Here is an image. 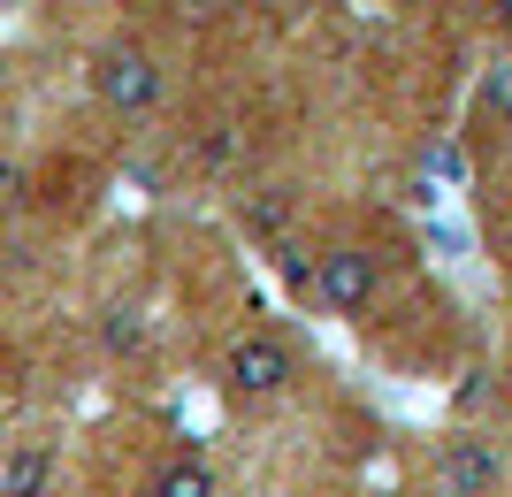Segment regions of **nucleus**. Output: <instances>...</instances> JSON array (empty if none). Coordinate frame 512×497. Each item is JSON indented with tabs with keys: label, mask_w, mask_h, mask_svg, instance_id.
<instances>
[{
	"label": "nucleus",
	"mask_w": 512,
	"mask_h": 497,
	"mask_svg": "<svg viewBox=\"0 0 512 497\" xmlns=\"http://www.w3.org/2000/svg\"><path fill=\"white\" fill-rule=\"evenodd\" d=\"M406 268V238L398 230H375V222H344L329 238H314V276H306V306L329 314V322H360L375 314V299L390 291V276Z\"/></svg>",
	"instance_id": "f257e3e1"
},
{
	"label": "nucleus",
	"mask_w": 512,
	"mask_h": 497,
	"mask_svg": "<svg viewBox=\"0 0 512 497\" xmlns=\"http://www.w3.org/2000/svg\"><path fill=\"white\" fill-rule=\"evenodd\" d=\"M299 375H306V360H299V337L283 322H245L222 345V360H214V383H222V398L230 406H283L291 390H299Z\"/></svg>",
	"instance_id": "f03ea898"
},
{
	"label": "nucleus",
	"mask_w": 512,
	"mask_h": 497,
	"mask_svg": "<svg viewBox=\"0 0 512 497\" xmlns=\"http://www.w3.org/2000/svg\"><path fill=\"white\" fill-rule=\"evenodd\" d=\"M85 85L115 123H153L161 100H169V62H161V46L138 39V31H115V39L92 46L85 62Z\"/></svg>",
	"instance_id": "7ed1b4c3"
},
{
	"label": "nucleus",
	"mask_w": 512,
	"mask_h": 497,
	"mask_svg": "<svg viewBox=\"0 0 512 497\" xmlns=\"http://www.w3.org/2000/svg\"><path fill=\"white\" fill-rule=\"evenodd\" d=\"M421 475H428V497H512L505 444L490 429H474V421H459V429H444L428 444Z\"/></svg>",
	"instance_id": "20e7f679"
},
{
	"label": "nucleus",
	"mask_w": 512,
	"mask_h": 497,
	"mask_svg": "<svg viewBox=\"0 0 512 497\" xmlns=\"http://www.w3.org/2000/svg\"><path fill=\"white\" fill-rule=\"evenodd\" d=\"M54 482H62V444L46 429L0 436V497H54Z\"/></svg>",
	"instance_id": "39448f33"
},
{
	"label": "nucleus",
	"mask_w": 512,
	"mask_h": 497,
	"mask_svg": "<svg viewBox=\"0 0 512 497\" xmlns=\"http://www.w3.org/2000/svg\"><path fill=\"white\" fill-rule=\"evenodd\" d=\"M222 467H214L199 444H161L146 459V475H138V497H222Z\"/></svg>",
	"instance_id": "423d86ee"
},
{
	"label": "nucleus",
	"mask_w": 512,
	"mask_h": 497,
	"mask_svg": "<svg viewBox=\"0 0 512 497\" xmlns=\"http://www.w3.org/2000/svg\"><path fill=\"white\" fill-rule=\"evenodd\" d=\"M237 222H245V238H260L268 253H283V245H299V184H253V192L237 199Z\"/></svg>",
	"instance_id": "0eeeda50"
},
{
	"label": "nucleus",
	"mask_w": 512,
	"mask_h": 497,
	"mask_svg": "<svg viewBox=\"0 0 512 497\" xmlns=\"http://www.w3.org/2000/svg\"><path fill=\"white\" fill-rule=\"evenodd\" d=\"M474 130H512V46L482 69V85H474Z\"/></svg>",
	"instance_id": "6e6552de"
},
{
	"label": "nucleus",
	"mask_w": 512,
	"mask_h": 497,
	"mask_svg": "<svg viewBox=\"0 0 512 497\" xmlns=\"http://www.w3.org/2000/svg\"><path fill=\"white\" fill-rule=\"evenodd\" d=\"M31 192V169H23V153H0V207H16Z\"/></svg>",
	"instance_id": "1a4fd4ad"
},
{
	"label": "nucleus",
	"mask_w": 512,
	"mask_h": 497,
	"mask_svg": "<svg viewBox=\"0 0 512 497\" xmlns=\"http://www.w3.org/2000/svg\"><path fill=\"white\" fill-rule=\"evenodd\" d=\"M482 23H490L497 39H505V46H512V0H482Z\"/></svg>",
	"instance_id": "9d476101"
},
{
	"label": "nucleus",
	"mask_w": 512,
	"mask_h": 497,
	"mask_svg": "<svg viewBox=\"0 0 512 497\" xmlns=\"http://www.w3.org/2000/svg\"><path fill=\"white\" fill-rule=\"evenodd\" d=\"M92 497H138V490H92Z\"/></svg>",
	"instance_id": "9b49d317"
},
{
	"label": "nucleus",
	"mask_w": 512,
	"mask_h": 497,
	"mask_svg": "<svg viewBox=\"0 0 512 497\" xmlns=\"http://www.w3.org/2000/svg\"><path fill=\"white\" fill-rule=\"evenodd\" d=\"M222 497H245V490H222Z\"/></svg>",
	"instance_id": "f8f14e48"
},
{
	"label": "nucleus",
	"mask_w": 512,
	"mask_h": 497,
	"mask_svg": "<svg viewBox=\"0 0 512 497\" xmlns=\"http://www.w3.org/2000/svg\"><path fill=\"white\" fill-rule=\"evenodd\" d=\"M505 398H512V383H505Z\"/></svg>",
	"instance_id": "ddd939ff"
}]
</instances>
